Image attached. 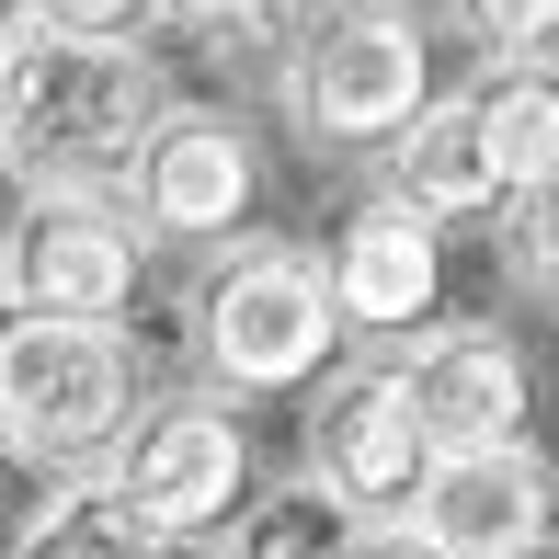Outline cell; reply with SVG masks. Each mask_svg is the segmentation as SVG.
Segmentation results:
<instances>
[{"label": "cell", "instance_id": "cell-1", "mask_svg": "<svg viewBox=\"0 0 559 559\" xmlns=\"http://www.w3.org/2000/svg\"><path fill=\"white\" fill-rule=\"evenodd\" d=\"M160 58L148 46H92V35H12L0 69V171L12 183H104L138 160L160 115Z\"/></svg>", "mask_w": 559, "mask_h": 559}, {"label": "cell", "instance_id": "cell-22", "mask_svg": "<svg viewBox=\"0 0 559 559\" xmlns=\"http://www.w3.org/2000/svg\"><path fill=\"white\" fill-rule=\"evenodd\" d=\"M0 69H12V35H0Z\"/></svg>", "mask_w": 559, "mask_h": 559}, {"label": "cell", "instance_id": "cell-12", "mask_svg": "<svg viewBox=\"0 0 559 559\" xmlns=\"http://www.w3.org/2000/svg\"><path fill=\"white\" fill-rule=\"evenodd\" d=\"M377 183H389L400 206H423V217H491L502 206V171H491L479 115L456 104V92H423V104L377 138Z\"/></svg>", "mask_w": 559, "mask_h": 559}, {"label": "cell", "instance_id": "cell-18", "mask_svg": "<svg viewBox=\"0 0 559 559\" xmlns=\"http://www.w3.org/2000/svg\"><path fill=\"white\" fill-rule=\"evenodd\" d=\"M343 559H445V548L423 537L412 514H366V525H354V548H343Z\"/></svg>", "mask_w": 559, "mask_h": 559}, {"label": "cell", "instance_id": "cell-2", "mask_svg": "<svg viewBox=\"0 0 559 559\" xmlns=\"http://www.w3.org/2000/svg\"><path fill=\"white\" fill-rule=\"evenodd\" d=\"M194 354H206L217 400H286V389H309V377L343 354L320 251H297V240L217 251L206 297H194Z\"/></svg>", "mask_w": 559, "mask_h": 559}, {"label": "cell", "instance_id": "cell-13", "mask_svg": "<svg viewBox=\"0 0 559 559\" xmlns=\"http://www.w3.org/2000/svg\"><path fill=\"white\" fill-rule=\"evenodd\" d=\"M456 104L479 115V148H491L502 194L559 171V58H479V81Z\"/></svg>", "mask_w": 559, "mask_h": 559}, {"label": "cell", "instance_id": "cell-20", "mask_svg": "<svg viewBox=\"0 0 559 559\" xmlns=\"http://www.w3.org/2000/svg\"><path fill=\"white\" fill-rule=\"evenodd\" d=\"M0 35H23V0H0Z\"/></svg>", "mask_w": 559, "mask_h": 559}, {"label": "cell", "instance_id": "cell-8", "mask_svg": "<svg viewBox=\"0 0 559 559\" xmlns=\"http://www.w3.org/2000/svg\"><path fill=\"white\" fill-rule=\"evenodd\" d=\"M412 525L445 559H548L559 548V468L525 435L502 445H445L412 491Z\"/></svg>", "mask_w": 559, "mask_h": 559}, {"label": "cell", "instance_id": "cell-6", "mask_svg": "<svg viewBox=\"0 0 559 559\" xmlns=\"http://www.w3.org/2000/svg\"><path fill=\"white\" fill-rule=\"evenodd\" d=\"M423 92H435L423 81V23L400 0H332L286 58V104L320 148H377Z\"/></svg>", "mask_w": 559, "mask_h": 559}, {"label": "cell", "instance_id": "cell-14", "mask_svg": "<svg viewBox=\"0 0 559 559\" xmlns=\"http://www.w3.org/2000/svg\"><path fill=\"white\" fill-rule=\"evenodd\" d=\"M354 502L332 491V479L320 468H297V479H263V491H240L228 502V525H217V559H343L354 548Z\"/></svg>", "mask_w": 559, "mask_h": 559}, {"label": "cell", "instance_id": "cell-16", "mask_svg": "<svg viewBox=\"0 0 559 559\" xmlns=\"http://www.w3.org/2000/svg\"><path fill=\"white\" fill-rule=\"evenodd\" d=\"M445 23L479 58H548L559 46V0H445Z\"/></svg>", "mask_w": 559, "mask_h": 559}, {"label": "cell", "instance_id": "cell-19", "mask_svg": "<svg viewBox=\"0 0 559 559\" xmlns=\"http://www.w3.org/2000/svg\"><path fill=\"white\" fill-rule=\"evenodd\" d=\"M274 12H297V0H171V23H206V35H263Z\"/></svg>", "mask_w": 559, "mask_h": 559}, {"label": "cell", "instance_id": "cell-5", "mask_svg": "<svg viewBox=\"0 0 559 559\" xmlns=\"http://www.w3.org/2000/svg\"><path fill=\"white\" fill-rule=\"evenodd\" d=\"M148 286V228L104 183H23L0 217V309L35 320H126Z\"/></svg>", "mask_w": 559, "mask_h": 559}, {"label": "cell", "instance_id": "cell-21", "mask_svg": "<svg viewBox=\"0 0 559 559\" xmlns=\"http://www.w3.org/2000/svg\"><path fill=\"white\" fill-rule=\"evenodd\" d=\"M0 468H12V423H0Z\"/></svg>", "mask_w": 559, "mask_h": 559}, {"label": "cell", "instance_id": "cell-3", "mask_svg": "<svg viewBox=\"0 0 559 559\" xmlns=\"http://www.w3.org/2000/svg\"><path fill=\"white\" fill-rule=\"evenodd\" d=\"M92 479H104L115 525L138 548H206L228 525V502L251 491V435L228 400H148V412H126V435L92 456Z\"/></svg>", "mask_w": 559, "mask_h": 559}, {"label": "cell", "instance_id": "cell-7", "mask_svg": "<svg viewBox=\"0 0 559 559\" xmlns=\"http://www.w3.org/2000/svg\"><path fill=\"white\" fill-rule=\"evenodd\" d=\"M126 217L148 240H228L263 194V160H251V126L240 115H206V104H160L138 138V160L115 171Z\"/></svg>", "mask_w": 559, "mask_h": 559}, {"label": "cell", "instance_id": "cell-9", "mask_svg": "<svg viewBox=\"0 0 559 559\" xmlns=\"http://www.w3.org/2000/svg\"><path fill=\"white\" fill-rule=\"evenodd\" d=\"M309 389H320L309 468L332 479L354 514H412L423 468H435V435H423V412H412V377L400 366H320Z\"/></svg>", "mask_w": 559, "mask_h": 559}, {"label": "cell", "instance_id": "cell-11", "mask_svg": "<svg viewBox=\"0 0 559 559\" xmlns=\"http://www.w3.org/2000/svg\"><path fill=\"white\" fill-rule=\"evenodd\" d=\"M400 377H412V412H423V435H435V456L445 445H502V435H525V412H537V366H525V343L491 332V320L412 343Z\"/></svg>", "mask_w": 559, "mask_h": 559}, {"label": "cell", "instance_id": "cell-17", "mask_svg": "<svg viewBox=\"0 0 559 559\" xmlns=\"http://www.w3.org/2000/svg\"><path fill=\"white\" fill-rule=\"evenodd\" d=\"M514 263L537 274V286H559V171L514 183Z\"/></svg>", "mask_w": 559, "mask_h": 559}, {"label": "cell", "instance_id": "cell-10", "mask_svg": "<svg viewBox=\"0 0 559 559\" xmlns=\"http://www.w3.org/2000/svg\"><path fill=\"white\" fill-rule=\"evenodd\" d=\"M320 286H332V320H343V332H366V343L423 332V320H435V297H445V217L400 206V194L377 183L366 206L332 228Z\"/></svg>", "mask_w": 559, "mask_h": 559}, {"label": "cell", "instance_id": "cell-4", "mask_svg": "<svg viewBox=\"0 0 559 559\" xmlns=\"http://www.w3.org/2000/svg\"><path fill=\"white\" fill-rule=\"evenodd\" d=\"M126 412H138V354H126V320H0V423H12V456H46V468H92Z\"/></svg>", "mask_w": 559, "mask_h": 559}, {"label": "cell", "instance_id": "cell-15", "mask_svg": "<svg viewBox=\"0 0 559 559\" xmlns=\"http://www.w3.org/2000/svg\"><path fill=\"white\" fill-rule=\"evenodd\" d=\"M171 0H23V35H92V46H148Z\"/></svg>", "mask_w": 559, "mask_h": 559}]
</instances>
